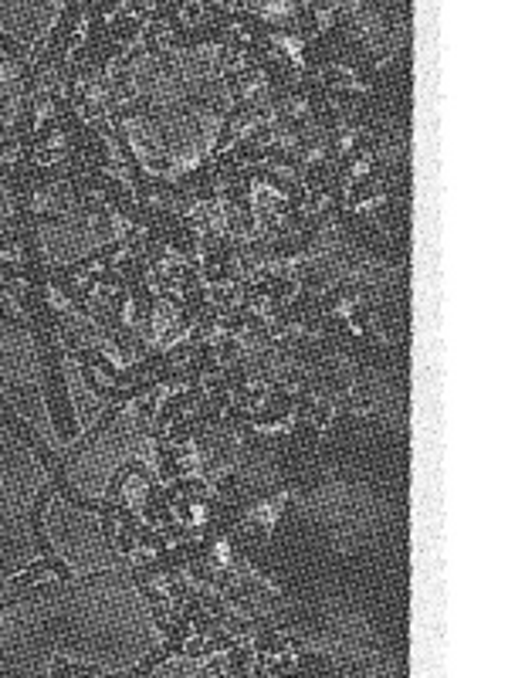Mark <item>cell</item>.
Listing matches in <instances>:
<instances>
[{
  "mask_svg": "<svg viewBox=\"0 0 508 678\" xmlns=\"http://www.w3.org/2000/svg\"><path fill=\"white\" fill-rule=\"evenodd\" d=\"M51 672H58V675H105L102 665H72V661H65V658L51 661Z\"/></svg>",
  "mask_w": 508,
  "mask_h": 678,
  "instance_id": "6da1fadb",
  "label": "cell"
}]
</instances>
